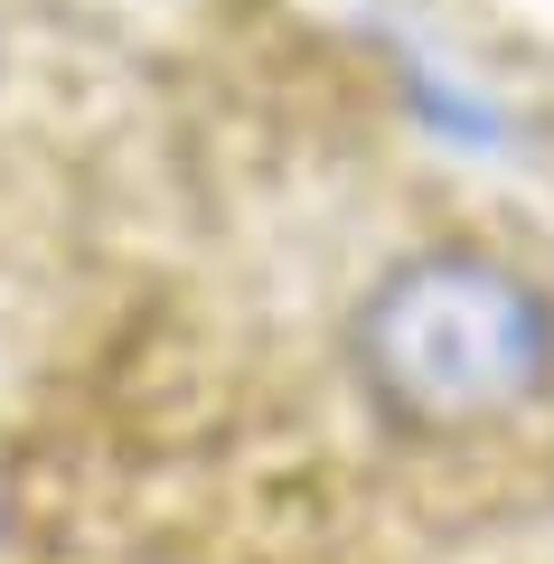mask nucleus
Returning a JSON list of instances; mask_svg holds the SVG:
<instances>
[{
	"label": "nucleus",
	"instance_id": "1",
	"mask_svg": "<svg viewBox=\"0 0 554 564\" xmlns=\"http://www.w3.org/2000/svg\"><path fill=\"white\" fill-rule=\"evenodd\" d=\"M348 358L404 433H479L554 377V302L508 254L423 245L357 302Z\"/></svg>",
	"mask_w": 554,
	"mask_h": 564
}]
</instances>
